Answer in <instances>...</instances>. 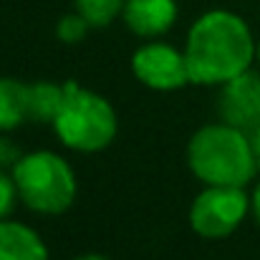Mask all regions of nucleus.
<instances>
[{"mask_svg":"<svg viewBox=\"0 0 260 260\" xmlns=\"http://www.w3.org/2000/svg\"><path fill=\"white\" fill-rule=\"evenodd\" d=\"M248 137H250V147H253V154H255V165L260 170V126L253 129V132H248Z\"/></svg>","mask_w":260,"mask_h":260,"instance_id":"obj_17","label":"nucleus"},{"mask_svg":"<svg viewBox=\"0 0 260 260\" xmlns=\"http://www.w3.org/2000/svg\"><path fill=\"white\" fill-rule=\"evenodd\" d=\"M63 84H53V81H36L28 84L25 88V99H28V121H38V124H53L61 104H63Z\"/></svg>","mask_w":260,"mask_h":260,"instance_id":"obj_10","label":"nucleus"},{"mask_svg":"<svg viewBox=\"0 0 260 260\" xmlns=\"http://www.w3.org/2000/svg\"><path fill=\"white\" fill-rule=\"evenodd\" d=\"M187 167L202 184L245 187L260 172L248 132L215 121L200 126L187 142Z\"/></svg>","mask_w":260,"mask_h":260,"instance_id":"obj_2","label":"nucleus"},{"mask_svg":"<svg viewBox=\"0 0 260 260\" xmlns=\"http://www.w3.org/2000/svg\"><path fill=\"white\" fill-rule=\"evenodd\" d=\"M63 88V104L51 124L58 142L81 154L104 152L119 132L114 106L101 93L79 86L76 81H66Z\"/></svg>","mask_w":260,"mask_h":260,"instance_id":"obj_3","label":"nucleus"},{"mask_svg":"<svg viewBox=\"0 0 260 260\" xmlns=\"http://www.w3.org/2000/svg\"><path fill=\"white\" fill-rule=\"evenodd\" d=\"M258 43L250 25L233 10L202 13L184 41V61L189 84L225 86L255 63Z\"/></svg>","mask_w":260,"mask_h":260,"instance_id":"obj_1","label":"nucleus"},{"mask_svg":"<svg viewBox=\"0 0 260 260\" xmlns=\"http://www.w3.org/2000/svg\"><path fill=\"white\" fill-rule=\"evenodd\" d=\"M25 88L28 84H20L18 79H0V134H8L28 121Z\"/></svg>","mask_w":260,"mask_h":260,"instance_id":"obj_11","label":"nucleus"},{"mask_svg":"<svg viewBox=\"0 0 260 260\" xmlns=\"http://www.w3.org/2000/svg\"><path fill=\"white\" fill-rule=\"evenodd\" d=\"M250 212V194L245 187L205 184L189 205V228L205 240L230 238Z\"/></svg>","mask_w":260,"mask_h":260,"instance_id":"obj_5","label":"nucleus"},{"mask_svg":"<svg viewBox=\"0 0 260 260\" xmlns=\"http://www.w3.org/2000/svg\"><path fill=\"white\" fill-rule=\"evenodd\" d=\"M18 187H15V179L13 174H5V170H0V220H8L15 210V202H18Z\"/></svg>","mask_w":260,"mask_h":260,"instance_id":"obj_14","label":"nucleus"},{"mask_svg":"<svg viewBox=\"0 0 260 260\" xmlns=\"http://www.w3.org/2000/svg\"><path fill=\"white\" fill-rule=\"evenodd\" d=\"M20 157H23V152L18 149V144L10 137H0V170H5V167L13 170Z\"/></svg>","mask_w":260,"mask_h":260,"instance_id":"obj_15","label":"nucleus"},{"mask_svg":"<svg viewBox=\"0 0 260 260\" xmlns=\"http://www.w3.org/2000/svg\"><path fill=\"white\" fill-rule=\"evenodd\" d=\"M217 109L222 121L243 129V132H253L260 126V74L258 71H245L238 79L228 81L220 99H217Z\"/></svg>","mask_w":260,"mask_h":260,"instance_id":"obj_7","label":"nucleus"},{"mask_svg":"<svg viewBox=\"0 0 260 260\" xmlns=\"http://www.w3.org/2000/svg\"><path fill=\"white\" fill-rule=\"evenodd\" d=\"M88 20L81 13H69L63 15L58 23H56V38L66 46H74V43H81L88 36Z\"/></svg>","mask_w":260,"mask_h":260,"instance_id":"obj_13","label":"nucleus"},{"mask_svg":"<svg viewBox=\"0 0 260 260\" xmlns=\"http://www.w3.org/2000/svg\"><path fill=\"white\" fill-rule=\"evenodd\" d=\"M250 212H253L255 222L260 225V179H258V184H255V189L250 192Z\"/></svg>","mask_w":260,"mask_h":260,"instance_id":"obj_16","label":"nucleus"},{"mask_svg":"<svg viewBox=\"0 0 260 260\" xmlns=\"http://www.w3.org/2000/svg\"><path fill=\"white\" fill-rule=\"evenodd\" d=\"M132 74L142 86L152 91H177L189 84L184 51L159 38L142 43L132 56Z\"/></svg>","mask_w":260,"mask_h":260,"instance_id":"obj_6","label":"nucleus"},{"mask_svg":"<svg viewBox=\"0 0 260 260\" xmlns=\"http://www.w3.org/2000/svg\"><path fill=\"white\" fill-rule=\"evenodd\" d=\"M177 13L179 8L174 0H126L121 18L134 36L154 41L177 23Z\"/></svg>","mask_w":260,"mask_h":260,"instance_id":"obj_8","label":"nucleus"},{"mask_svg":"<svg viewBox=\"0 0 260 260\" xmlns=\"http://www.w3.org/2000/svg\"><path fill=\"white\" fill-rule=\"evenodd\" d=\"M124 3H126V0H74L76 13H81V15L86 18L91 28L111 25V23L121 15Z\"/></svg>","mask_w":260,"mask_h":260,"instance_id":"obj_12","label":"nucleus"},{"mask_svg":"<svg viewBox=\"0 0 260 260\" xmlns=\"http://www.w3.org/2000/svg\"><path fill=\"white\" fill-rule=\"evenodd\" d=\"M74 260H109L106 255H99V253H84V255H76Z\"/></svg>","mask_w":260,"mask_h":260,"instance_id":"obj_18","label":"nucleus"},{"mask_svg":"<svg viewBox=\"0 0 260 260\" xmlns=\"http://www.w3.org/2000/svg\"><path fill=\"white\" fill-rule=\"evenodd\" d=\"M10 174L20 202L36 215H63L79 194L74 167L51 149L23 154Z\"/></svg>","mask_w":260,"mask_h":260,"instance_id":"obj_4","label":"nucleus"},{"mask_svg":"<svg viewBox=\"0 0 260 260\" xmlns=\"http://www.w3.org/2000/svg\"><path fill=\"white\" fill-rule=\"evenodd\" d=\"M255 61L260 63V41H258V53H255Z\"/></svg>","mask_w":260,"mask_h":260,"instance_id":"obj_19","label":"nucleus"},{"mask_svg":"<svg viewBox=\"0 0 260 260\" xmlns=\"http://www.w3.org/2000/svg\"><path fill=\"white\" fill-rule=\"evenodd\" d=\"M0 260H48V245L25 222L0 220Z\"/></svg>","mask_w":260,"mask_h":260,"instance_id":"obj_9","label":"nucleus"}]
</instances>
